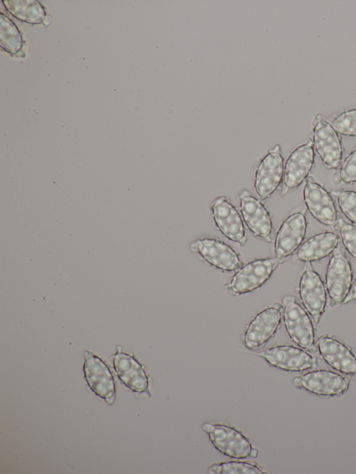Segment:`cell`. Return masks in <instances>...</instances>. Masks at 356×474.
<instances>
[{
  "instance_id": "obj_11",
  "label": "cell",
  "mask_w": 356,
  "mask_h": 474,
  "mask_svg": "<svg viewBox=\"0 0 356 474\" xmlns=\"http://www.w3.org/2000/svg\"><path fill=\"white\" fill-rule=\"evenodd\" d=\"M307 227L305 211L293 212L282 222L274 243L275 258L281 263L299 248L305 238Z\"/></svg>"
},
{
  "instance_id": "obj_17",
  "label": "cell",
  "mask_w": 356,
  "mask_h": 474,
  "mask_svg": "<svg viewBox=\"0 0 356 474\" xmlns=\"http://www.w3.org/2000/svg\"><path fill=\"white\" fill-rule=\"evenodd\" d=\"M294 379L305 390L324 396L343 394L348 388V382L341 375L329 370H315Z\"/></svg>"
},
{
  "instance_id": "obj_19",
  "label": "cell",
  "mask_w": 356,
  "mask_h": 474,
  "mask_svg": "<svg viewBox=\"0 0 356 474\" xmlns=\"http://www.w3.org/2000/svg\"><path fill=\"white\" fill-rule=\"evenodd\" d=\"M113 366L122 383L136 393L147 392L148 376L143 366L132 355L116 351Z\"/></svg>"
},
{
  "instance_id": "obj_10",
  "label": "cell",
  "mask_w": 356,
  "mask_h": 474,
  "mask_svg": "<svg viewBox=\"0 0 356 474\" xmlns=\"http://www.w3.org/2000/svg\"><path fill=\"white\" fill-rule=\"evenodd\" d=\"M353 277L348 259L337 247L330 259L325 273L326 288L333 304L343 302L350 291Z\"/></svg>"
},
{
  "instance_id": "obj_12",
  "label": "cell",
  "mask_w": 356,
  "mask_h": 474,
  "mask_svg": "<svg viewBox=\"0 0 356 474\" xmlns=\"http://www.w3.org/2000/svg\"><path fill=\"white\" fill-rule=\"evenodd\" d=\"M314 150L312 140L296 148L289 155L284 170L282 195L296 189L308 177L314 163Z\"/></svg>"
},
{
  "instance_id": "obj_22",
  "label": "cell",
  "mask_w": 356,
  "mask_h": 474,
  "mask_svg": "<svg viewBox=\"0 0 356 474\" xmlns=\"http://www.w3.org/2000/svg\"><path fill=\"white\" fill-rule=\"evenodd\" d=\"M332 195L337 198L342 213L356 225V192L349 190H334Z\"/></svg>"
},
{
  "instance_id": "obj_5",
  "label": "cell",
  "mask_w": 356,
  "mask_h": 474,
  "mask_svg": "<svg viewBox=\"0 0 356 474\" xmlns=\"http://www.w3.org/2000/svg\"><path fill=\"white\" fill-rule=\"evenodd\" d=\"M243 222L255 237L270 243L273 240V223L270 214L259 197L243 189L238 195Z\"/></svg>"
},
{
  "instance_id": "obj_14",
  "label": "cell",
  "mask_w": 356,
  "mask_h": 474,
  "mask_svg": "<svg viewBox=\"0 0 356 474\" xmlns=\"http://www.w3.org/2000/svg\"><path fill=\"white\" fill-rule=\"evenodd\" d=\"M299 294L302 304L316 322L324 313L327 296L321 276L308 263L302 273L299 284Z\"/></svg>"
},
{
  "instance_id": "obj_3",
  "label": "cell",
  "mask_w": 356,
  "mask_h": 474,
  "mask_svg": "<svg viewBox=\"0 0 356 474\" xmlns=\"http://www.w3.org/2000/svg\"><path fill=\"white\" fill-rule=\"evenodd\" d=\"M190 248L211 266L222 272L237 271L243 265L238 252L217 238L197 239L191 243Z\"/></svg>"
},
{
  "instance_id": "obj_23",
  "label": "cell",
  "mask_w": 356,
  "mask_h": 474,
  "mask_svg": "<svg viewBox=\"0 0 356 474\" xmlns=\"http://www.w3.org/2000/svg\"><path fill=\"white\" fill-rule=\"evenodd\" d=\"M332 125L339 134L356 136V108L345 111L338 115Z\"/></svg>"
},
{
  "instance_id": "obj_26",
  "label": "cell",
  "mask_w": 356,
  "mask_h": 474,
  "mask_svg": "<svg viewBox=\"0 0 356 474\" xmlns=\"http://www.w3.org/2000/svg\"><path fill=\"white\" fill-rule=\"evenodd\" d=\"M352 300H356V279L351 285L348 295H347L343 303H346Z\"/></svg>"
},
{
  "instance_id": "obj_24",
  "label": "cell",
  "mask_w": 356,
  "mask_h": 474,
  "mask_svg": "<svg viewBox=\"0 0 356 474\" xmlns=\"http://www.w3.org/2000/svg\"><path fill=\"white\" fill-rule=\"evenodd\" d=\"M339 237L346 251L356 259V225L340 219L338 221Z\"/></svg>"
},
{
  "instance_id": "obj_27",
  "label": "cell",
  "mask_w": 356,
  "mask_h": 474,
  "mask_svg": "<svg viewBox=\"0 0 356 474\" xmlns=\"http://www.w3.org/2000/svg\"><path fill=\"white\" fill-rule=\"evenodd\" d=\"M258 453H259L258 450L256 449V448H254L253 450H252V452L251 457H257V455H258Z\"/></svg>"
},
{
  "instance_id": "obj_2",
  "label": "cell",
  "mask_w": 356,
  "mask_h": 474,
  "mask_svg": "<svg viewBox=\"0 0 356 474\" xmlns=\"http://www.w3.org/2000/svg\"><path fill=\"white\" fill-rule=\"evenodd\" d=\"M283 318L289 336L299 347L310 351L314 348V328L310 317L295 297L282 299Z\"/></svg>"
},
{
  "instance_id": "obj_9",
  "label": "cell",
  "mask_w": 356,
  "mask_h": 474,
  "mask_svg": "<svg viewBox=\"0 0 356 474\" xmlns=\"http://www.w3.org/2000/svg\"><path fill=\"white\" fill-rule=\"evenodd\" d=\"M212 218L217 229L229 240L241 247L245 245L246 236L242 216L229 198L216 197L210 204Z\"/></svg>"
},
{
  "instance_id": "obj_18",
  "label": "cell",
  "mask_w": 356,
  "mask_h": 474,
  "mask_svg": "<svg viewBox=\"0 0 356 474\" xmlns=\"http://www.w3.org/2000/svg\"><path fill=\"white\" fill-rule=\"evenodd\" d=\"M318 349L324 361L332 368L346 374L356 373V357L343 343L330 336H321Z\"/></svg>"
},
{
  "instance_id": "obj_7",
  "label": "cell",
  "mask_w": 356,
  "mask_h": 474,
  "mask_svg": "<svg viewBox=\"0 0 356 474\" xmlns=\"http://www.w3.org/2000/svg\"><path fill=\"white\" fill-rule=\"evenodd\" d=\"M282 305L276 302L259 312L250 322L243 336L244 345L257 350L275 334L281 322Z\"/></svg>"
},
{
  "instance_id": "obj_13",
  "label": "cell",
  "mask_w": 356,
  "mask_h": 474,
  "mask_svg": "<svg viewBox=\"0 0 356 474\" xmlns=\"http://www.w3.org/2000/svg\"><path fill=\"white\" fill-rule=\"evenodd\" d=\"M83 371L90 389L108 404L115 400V384L113 375L105 362L89 351L84 355Z\"/></svg>"
},
{
  "instance_id": "obj_4",
  "label": "cell",
  "mask_w": 356,
  "mask_h": 474,
  "mask_svg": "<svg viewBox=\"0 0 356 474\" xmlns=\"http://www.w3.org/2000/svg\"><path fill=\"white\" fill-rule=\"evenodd\" d=\"M202 428L208 434L213 446L224 455L235 459L251 457L254 449L251 443L233 427L205 423Z\"/></svg>"
},
{
  "instance_id": "obj_1",
  "label": "cell",
  "mask_w": 356,
  "mask_h": 474,
  "mask_svg": "<svg viewBox=\"0 0 356 474\" xmlns=\"http://www.w3.org/2000/svg\"><path fill=\"white\" fill-rule=\"evenodd\" d=\"M280 263L275 257L251 261L236 271L225 288L233 295L250 293L264 285Z\"/></svg>"
},
{
  "instance_id": "obj_6",
  "label": "cell",
  "mask_w": 356,
  "mask_h": 474,
  "mask_svg": "<svg viewBox=\"0 0 356 474\" xmlns=\"http://www.w3.org/2000/svg\"><path fill=\"white\" fill-rule=\"evenodd\" d=\"M284 170L282 150L277 145L261 158L255 171L254 188L260 199L270 197L282 184Z\"/></svg>"
},
{
  "instance_id": "obj_8",
  "label": "cell",
  "mask_w": 356,
  "mask_h": 474,
  "mask_svg": "<svg viewBox=\"0 0 356 474\" xmlns=\"http://www.w3.org/2000/svg\"><path fill=\"white\" fill-rule=\"evenodd\" d=\"M313 145L321 161L330 169L339 166L343 147L339 133L321 115H316L313 122Z\"/></svg>"
},
{
  "instance_id": "obj_20",
  "label": "cell",
  "mask_w": 356,
  "mask_h": 474,
  "mask_svg": "<svg viewBox=\"0 0 356 474\" xmlns=\"http://www.w3.org/2000/svg\"><path fill=\"white\" fill-rule=\"evenodd\" d=\"M339 236L331 231L314 234L306 240L298 248L296 259L303 262L321 260L338 247Z\"/></svg>"
},
{
  "instance_id": "obj_21",
  "label": "cell",
  "mask_w": 356,
  "mask_h": 474,
  "mask_svg": "<svg viewBox=\"0 0 356 474\" xmlns=\"http://www.w3.org/2000/svg\"><path fill=\"white\" fill-rule=\"evenodd\" d=\"M209 474H264L257 466L245 461H231L214 464L208 468Z\"/></svg>"
},
{
  "instance_id": "obj_15",
  "label": "cell",
  "mask_w": 356,
  "mask_h": 474,
  "mask_svg": "<svg viewBox=\"0 0 356 474\" xmlns=\"http://www.w3.org/2000/svg\"><path fill=\"white\" fill-rule=\"evenodd\" d=\"M305 204L320 223L331 226L337 220V212L331 195L321 184L312 179L307 180L303 188Z\"/></svg>"
},
{
  "instance_id": "obj_16",
  "label": "cell",
  "mask_w": 356,
  "mask_h": 474,
  "mask_svg": "<svg viewBox=\"0 0 356 474\" xmlns=\"http://www.w3.org/2000/svg\"><path fill=\"white\" fill-rule=\"evenodd\" d=\"M270 365L286 371H302L314 365V359L302 348L289 345H276L258 354Z\"/></svg>"
},
{
  "instance_id": "obj_25",
  "label": "cell",
  "mask_w": 356,
  "mask_h": 474,
  "mask_svg": "<svg viewBox=\"0 0 356 474\" xmlns=\"http://www.w3.org/2000/svg\"><path fill=\"white\" fill-rule=\"evenodd\" d=\"M338 181L346 183L356 182V149L342 163L338 173Z\"/></svg>"
}]
</instances>
